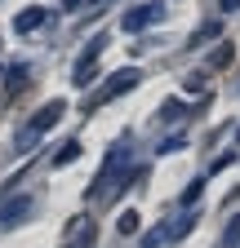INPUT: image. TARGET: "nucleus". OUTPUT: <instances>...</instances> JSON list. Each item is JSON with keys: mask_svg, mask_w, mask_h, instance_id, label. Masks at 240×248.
<instances>
[{"mask_svg": "<svg viewBox=\"0 0 240 248\" xmlns=\"http://www.w3.org/2000/svg\"><path fill=\"white\" fill-rule=\"evenodd\" d=\"M27 84V67H9V93H18Z\"/></svg>", "mask_w": 240, "mask_h": 248, "instance_id": "10", "label": "nucleus"}, {"mask_svg": "<svg viewBox=\"0 0 240 248\" xmlns=\"http://www.w3.org/2000/svg\"><path fill=\"white\" fill-rule=\"evenodd\" d=\"M129 231H138V213H125V217H120V235H129Z\"/></svg>", "mask_w": 240, "mask_h": 248, "instance_id": "13", "label": "nucleus"}, {"mask_svg": "<svg viewBox=\"0 0 240 248\" xmlns=\"http://www.w3.org/2000/svg\"><path fill=\"white\" fill-rule=\"evenodd\" d=\"M160 14H165L160 0H152V5H142V9H129V14H125V31H142V27H152Z\"/></svg>", "mask_w": 240, "mask_h": 248, "instance_id": "4", "label": "nucleus"}, {"mask_svg": "<svg viewBox=\"0 0 240 248\" xmlns=\"http://www.w3.org/2000/svg\"><path fill=\"white\" fill-rule=\"evenodd\" d=\"M227 62H231V49H227V45H223V49H218V53H214V67H227Z\"/></svg>", "mask_w": 240, "mask_h": 248, "instance_id": "14", "label": "nucleus"}, {"mask_svg": "<svg viewBox=\"0 0 240 248\" xmlns=\"http://www.w3.org/2000/svg\"><path fill=\"white\" fill-rule=\"evenodd\" d=\"M0 71H5V67H0Z\"/></svg>", "mask_w": 240, "mask_h": 248, "instance_id": "16", "label": "nucleus"}, {"mask_svg": "<svg viewBox=\"0 0 240 248\" xmlns=\"http://www.w3.org/2000/svg\"><path fill=\"white\" fill-rule=\"evenodd\" d=\"M94 235H98V222H94L89 213L76 217V222L67 226V244H71V248H89V239H94Z\"/></svg>", "mask_w": 240, "mask_h": 248, "instance_id": "3", "label": "nucleus"}, {"mask_svg": "<svg viewBox=\"0 0 240 248\" xmlns=\"http://www.w3.org/2000/svg\"><path fill=\"white\" fill-rule=\"evenodd\" d=\"M236 244H240V217H236V222L223 231V248H236Z\"/></svg>", "mask_w": 240, "mask_h": 248, "instance_id": "9", "label": "nucleus"}, {"mask_svg": "<svg viewBox=\"0 0 240 248\" xmlns=\"http://www.w3.org/2000/svg\"><path fill=\"white\" fill-rule=\"evenodd\" d=\"M223 9H227V14H231V9H240V0H223Z\"/></svg>", "mask_w": 240, "mask_h": 248, "instance_id": "15", "label": "nucleus"}, {"mask_svg": "<svg viewBox=\"0 0 240 248\" xmlns=\"http://www.w3.org/2000/svg\"><path fill=\"white\" fill-rule=\"evenodd\" d=\"M134 84H138V71H120V76H111V80L103 84V93L94 98V107H98V102H111V98H120V93H125V89H134ZM94 107H89V111H94Z\"/></svg>", "mask_w": 240, "mask_h": 248, "instance_id": "2", "label": "nucleus"}, {"mask_svg": "<svg viewBox=\"0 0 240 248\" xmlns=\"http://www.w3.org/2000/svg\"><path fill=\"white\" fill-rule=\"evenodd\" d=\"M169 120H183V102H165L160 107V124H169Z\"/></svg>", "mask_w": 240, "mask_h": 248, "instance_id": "8", "label": "nucleus"}, {"mask_svg": "<svg viewBox=\"0 0 240 248\" xmlns=\"http://www.w3.org/2000/svg\"><path fill=\"white\" fill-rule=\"evenodd\" d=\"M27 213H32V195H18V200H9L5 208H0V226H18Z\"/></svg>", "mask_w": 240, "mask_h": 248, "instance_id": "6", "label": "nucleus"}, {"mask_svg": "<svg viewBox=\"0 0 240 248\" xmlns=\"http://www.w3.org/2000/svg\"><path fill=\"white\" fill-rule=\"evenodd\" d=\"M103 49H107V36H98V40H89V45H85V53H80V62H76V76H71L80 89L94 80V67H98V53H103Z\"/></svg>", "mask_w": 240, "mask_h": 248, "instance_id": "1", "label": "nucleus"}, {"mask_svg": "<svg viewBox=\"0 0 240 248\" xmlns=\"http://www.w3.org/2000/svg\"><path fill=\"white\" fill-rule=\"evenodd\" d=\"M45 22V9H22L18 18H14V31H22V36H27V31H36Z\"/></svg>", "mask_w": 240, "mask_h": 248, "instance_id": "7", "label": "nucleus"}, {"mask_svg": "<svg viewBox=\"0 0 240 248\" xmlns=\"http://www.w3.org/2000/svg\"><path fill=\"white\" fill-rule=\"evenodd\" d=\"M200 191H205V177H196V182H191V186H187V191H183V204H191V200H196V195H200Z\"/></svg>", "mask_w": 240, "mask_h": 248, "instance_id": "12", "label": "nucleus"}, {"mask_svg": "<svg viewBox=\"0 0 240 248\" xmlns=\"http://www.w3.org/2000/svg\"><path fill=\"white\" fill-rule=\"evenodd\" d=\"M76 155H80V146L71 142V146H63V151H58V155H53V160H58V164H71V160H76Z\"/></svg>", "mask_w": 240, "mask_h": 248, "instance_id": "11", "label": "nucleus"}, {"mask_svg": "<svg viewBox=\"0 0 240 248\" xmlns=\"http://www.w3.org/2000/svg\"><path fill=\"white\" fill-rule=\"evenodd\" d=\"M58 120H63V102H45V107H40V111L32 115V124H27V133H36V138H40L45 129H53Z\"/></svg>", "mask_w": 240, "mask_h": 248, "instance_id": "5", "label": "nucleus"}]
</instances>
